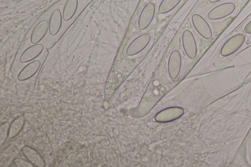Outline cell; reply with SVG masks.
Returning a JSON list of instances; mask_svg holds the SVG:
<instances>
[{
    "label": "cell",
    "instance_id": "6da1fadb",
    "mask_svg": "<svg viewBox=\"0 0 251 167\" xmlns=\"http://www.w3.org/2000/svg\"><path fill=\"white\" fill-rule=\"evenodd\" d=\"M245 36L242 33L237 34L228 39L223 45L221 49L223 56H227L236 52L243 45Z\"/></svg>",
    "mask_w": 251,
    "mask_h": 167
},
{
    "label": "cell",
    "instance_id": "7a4b0ae2",
    "mask_svg": "<svg viewBox=\"0 0 251 167\" xmlns=\"http://www.w3.org/2000/svg\"><path fill=\"white\" fill-rule=\"evenodd\" d=\"M235 8V5L231 2H226L220 4L213 8L208 14V18L210 20H219L231 14Z\"/></svg>",
    "mask_w": 251,
    "mask_h": 167
},
{
    "label": "cell",
    "instance_id": "3957f363",
    "mask_svg": "<svg viewBox=\"0 0 251 167\" xmlns=\"http://www.w3.org/2000/svg\"><path fill=\"white\" fill-rule=\"evenodd\" d=\"M150 40L151 36L147 33L138 36L127 47L126 54L131 56L138 53L146 47Z\"/></svg>",
    "mask_w": 251,
    "mask_h": 167
},
{
    "label": "cell",
    "instance_id": "277c9868",
    "mask_svg": "<svg viewBox=\"0 0 251 167\" xmlns=\"http://www.w3.org/2000/svg\"><path fill=\"white\" fill-rule=\"evenodd\" d=\"M182 45L184 50L187 56L193 59L195 58L197 53V47L195 39L192 32L185 30L182 36Z\"/></svg>",
    "mask_w": 251,
    "mask_h": 167
},
{
    "label": "cell",
    "instance_id": "5b68a950",
    "mask_svg": "<svg viewBox=\"0 0 251 167\" xmlns=\"http://www.w3.org/2000/svg\"><path fill=\"white\" fill-rule=\"evenodd\" d=\"M192 21L195 29L202 37L207 40L211 38L212 33L210 27L201 16L193 15Z\"/></svg>",
    "mask_w": 251,
    "mask_h": 167
},
{
    "label": "cell",
    "instance_id": "8992f818",
    "mask_svg": "<svg viewBox=\"0 0 251 167\" xmlns=\"http://www.w3.org/2000/svg\"><path fill=\"white\" fill-rule=\"evenodd\" d=\"M154 13L155 6L153 3L150 2L145 5L139 18L138 26L140 29H145L150 25Z\"/></svg>",
    "mask_w": 251,
    "mask_h": 167
},
{
    "label": "cell",
    "instance_id": "52a82bcc",
    "mask_svg": "<svg viewBox=\"0 0 251 167\" xmlns=\"http://www.w3.org/2000/svg\"><path fill=\"white\" fill-rule=\"evenodd\" d=\"M62 14L59 9H55L52 11L49 21L50 34L54 36L59 32L62 26Z\"/></svg>",
    "mask_w": 251,
    "mask_h": 167
},
{
    "label": "cell",
    "instance_id": "ba28073f",
    "mask_svg": "<svg viewBox=\"0 0 251 167\" xmlns=\"http://www.w3.org/2000/svg\"><path fill=\"white\" fill-rule=\"evenodd\" d=\"M44 46L41 44H33L26 48L20 56V61L23 63L31 61L38 57L42 52Z\"/></svg>",
    "mask_w": 251,
    "mask_h": 167
},
{
    "label": "cell",
    "instance_id": "9c48e42d",
    "mask_svg": "<svg viewBox=\"0 0 251 167\" xmlns=\"http://www.w3.org/2000/svg\"><path fill=\"white\" fill-rule=\"evenodd\" d=\"M181 66V57L177 50H174L169 58L168 69L170 76L174 79L177 76Z\"/></svg>",
    "mask_w": 251,
    "mask_h": 167
},
{
    "label": "cell",
    "instance_id": "30bf717a",
    "mask_svg": "<svg viewBox=\"0 0 251 167\" xmlns=\"http://www.w3.org/2000/svg\"><path fill=\"white\" fill-rule=\"evenodd\" d=\"M49 30V23L45 21L38 24L33 29L30 37L32 44H38L45 36Z\"/></svg>",
    "mask_w": 251,
    "mask_h": 167
},
{
    "label": "cell",
    "instance_id": "8fae6325",
    "mask_svg": "<svg viewBox=\"0 0 251 167\" xmlns=\"http://www.w3.org/2000/svg\"><path fill=\"white\" fill-rule=\"evenodd\" d=\"M78 0H67L63 9L62 17L65 21L71 20L75 14L78 8Z\"/></svg>",
    "mask_w": 251,
    "mask_h": 167
},
{
    "label": "cell",
    "instance_id": "7c38bea8",
    "mask_svg": "<svg viewBox=\"0 0 251 167\" xmlns=\"http://www.w3.org/2000/svg\"><path fill=\"white\" fill-rule=\"evenodd\" d=\"M39 67V61H34L30 63L22 69L18 75V79L24 80L29 78L35 73Z\"/></svg>",
    "mask_w": 251,
    "mask_h": 167
},
{
    "label": "cell",
    "instance_id": "4fadbf2b",
    "mask_svg": "<svg viewBox=\"0 0 251 167\" xmlns=\"http://www.w3.org/2000/svg\"><path fill=\"white\" fill-rule=\"evenodd\" d=\"M181 0H162L160 3L158 11L160 14L167 13L173 9Z\"/></svg>",
    "mask_w": 251,
    "mask_h": 167
},
{
    "label": "cell",
    "instance_id": "5bb4252c",
    "mask_svg": "<svg viewBox=\"0 0 251 167\" xmlns=\"http://www.w3.org/2000/svg\"><path fill=\"white\" fill-rule=\"evenodd\" d=\"M244 31L247 34H251V21L245 25Z\"/></svg>",
    "mask_w": 251,
    "mask_h": 167
},
{
    "label": "cell",
    "instance_id": "9a60e30c",
    "mask_svg": "<svg viewBox=\"0 0 251 167\" xmlns=\"http://www.w3.org/2000/svg\"><path fill=\"white\" fill-rule=\"evenodd\" d=\"M220 0H208V1L211 3H215L220 1Z\"/></svg>",
    "mask_w": 251,
    "mask_h": 167
},
{
    "label": "cell",
    "instance_id": "2e32d148",
    "mask_svg": "<svg viewBox=\"0 0 251 167\" xmlns=\"http://www.w3.org/2000/svg\"><path fill=\"white\" fill-rule=\"evenodd\" d=\"M250 159H251V158H250Z\"/></svg>",
    "mask_w": 251,
    "mask_h": 167
}]
</instances>
